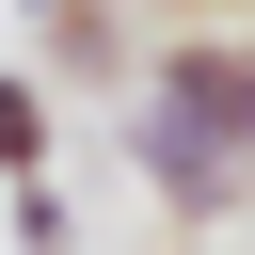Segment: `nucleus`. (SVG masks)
<instances>
[{"mask_svg":"<svg viewBox=\"0 0 255 255\" xmlns=\"http://www.w3.org/2000/svg\"><path fill=\"white\" fill-rule=\"evenodd\" d=\"M112 143H128V175H143V191H159V207H175V223H191V239H207V223H239V207H255V159H239V143H223V128H191V112H175V96H128V112H112Z\"/></svg>","mask_w":255,"mask_h":255,"instance_id":"f257e3e1","label":"nucleus"},{"mask_svg":"<svg viewBox=\"0 0 255 255\" xmlns=\"http://www.w3.org/2000/svg\"><path fill=\"white\" fill-rule=\"evenodd\" d=\"M143 96H175L191 128H223V143L255 159V32H159V64H143Z\"/></svg>","mask_w":255,"mask_h":255,"instance_id":"f03ea898","label":"nucleus"},{"mask_svg":"<svg viewBox=\"0 0 255 255\" xmlns=\"http://www.w3.org/2000/svg\"><path fill=\"white\" fill-rule=\"evenodd\" d=\"M143 64H159V48H128V0H112V16H48V80H96V96L128 80V96H143Z\"/></svg>","mask_w":255,"mask_h":255,"instance_id":"7ed1b4c3","label":"nucleus"},{"mask_svg":"<svg viewBox=\"0 0 255 255\" xmlns=\"http://www.w3.org/2000/svg\"><path fill=\"white\" fill-rule=\"evenodd\" d=\"M0 175H16V191L48 175V80H0Z\"/></svg>","mask_w":255,"mask_h":255,"instance_id":"20e7f679","label":"nucleus"},{"mask_svg":"<svg viewBox=\"0 0 255 255\" xmlns=\"http://www.w3.org/2000/svg\"><path fill=\"white\" fill-rule=\"evenodd\" d=\"M16 255H80V207H64V191H48V175H32V191H16Z\"/></svg>","mask_w":255,"mask_h":255,"instance_id":"39448f33","label":"nucleus"},{"mask_svg":"<svg viewBox=\"0 0 255 255\" xmlns=\"http://www.w3.org/2000/svg\"><path fill=\"white\" fill-rule=\"evenodd\" d=\"M32 16H112V0H32Z\"/></svg>","mask_w":255,"mask_h":255,"instance_id":"423d86ee","label":"nucleus"},{"mask_svg":"<svg viewBox=\"0 0 255 255\" xmlns=\"http://www.w3.org/2000/svg\"><path fill=\"white\" fill-rule=\"evenodd\" d=\"M159 255H223V239H159Z\"/></svg>","mask_w":255,"mask_h":255,"instance_id":"0eeeda50","label":"nucleus"}]
</instances>
